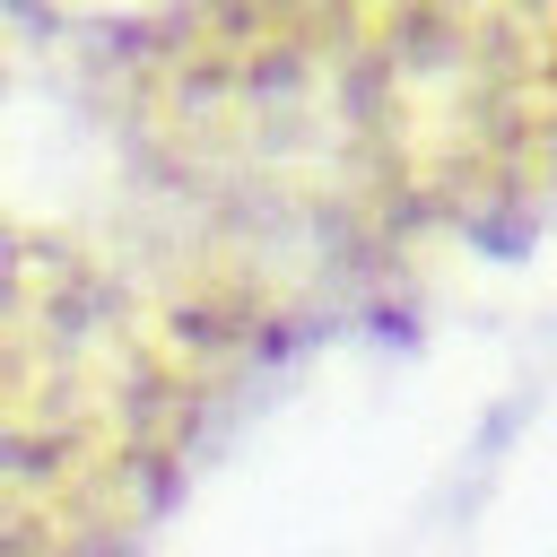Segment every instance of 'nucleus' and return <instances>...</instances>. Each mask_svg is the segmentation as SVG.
<instances>
[{
  "label": "nucleus",
  "instance_id": "nucleus-1",
  "mask_svg": "<svg viewBox=\"0 0 557 557\" xmlns=\"http://www.w3.org/2000/svg\"><path fill=\"white\" fill-rule=\"evenodd\" d=\"M139 305L0 218V557H96L157 479L174 374Z\"/></svg>",
  "mask_w": 557,
  "mask_h": 557
}]
</instances>
